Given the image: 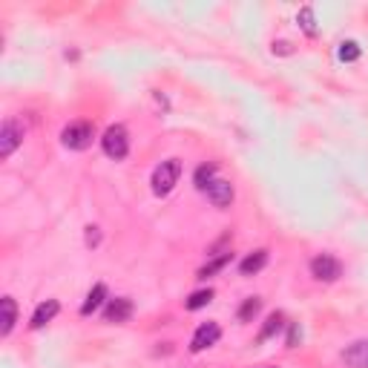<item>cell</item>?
<instances>
[{"label": "cell", "mask_w": 368, "mask_h": 368, "mask_svg": "<svg viewBox=\"0 0 368 368\" xmlns=\"http://www.w3.org/2000/svg\"><path fill=\"white\" fill-rule=\"evenodd\" d=\"M179 179H182V161L179 159L161 161L156 170H152V179H150L152 193H156V196H170L173 187L179 184Z\"/></svg>", "instance_id": "cell-1"}, {"label": "cell", "mask_w": 368, "mask_h": 368, "mask_svg": "<svg viewBox=\"0 0 368 368\" xmlns=\"http://www.w3.org/2000/svg\"><path fill=\"white\" fill-rule=\"evenodd\" d=\"M101 147L109 159L115 161H121L127 159V152H130V132L124 124H112L107 132H104V139H101Z\"/></svg>", "instance_id": "cell-2"}, {"label": "cell", "mask_w": 368, "mask_h": 368, "mask_svg": "<svg viewBox=\"0 0 368 368\" xmlns=\"http://www.w3.org/2000/svg\"><path fill=\"white\" fill-rule=\"evenodd\" d=\"M92 139H95V130L89 121H75L69 127H64L61 132V141L67 150H75V152H81L87 147H92Z\"/></svg>", "instance_id": "cell-3"}, {"label": "cell", "mask_w": 368, "mask_h": 368, "mask_svg": "<svg viewBox=\"0 0 368 368\" xmlns=\"http://www.w3.org/2000/svg\"><path fill=\"white\" fill-rule=\"evenodd\" d=\"M311 277H314L317 282H337V279L342 277V265H340V259H334V256L319 254V256L311 259Z\"/></svg>", "instance_id": "cell-4"}, {"label": "cell", "mask_w": 368, "mask_h": 368, "mask_svg": "<svg viewBox=\"0 0 368 368\" xmlns=\"http://www.w3.org/2000/svg\"><path fill=\"white\" fill-rule=\"evenodd\" d=\"M219 337H222V328L216 322H202L196 328V334H193V340H190V351L193 354H202V351H207V348L216 345Z\"/></svg>", "instance_id": "cell-5"}, {"label": "cell", "mask_w": 368, "mask_h": 368, "mask_svg": "<svg viewBox=\"0 0 368 368\" xmlns=\"http://www.w3.org/2000/svg\"><path fill=\"white\" fill-rule=\"evenodd\" d=\"M21 144H24V127L15 119H9L0 130V159H9Z\"/></svg>", "instance_id": "cell-6"}, {"label": "cell", "mask_w": 368, "mask_h": 368, "mask_svg": "<svg viewBox=\"0 0 368 368\" xmlns=\"http://www.w3.org/2000/svg\"><path fill=\"white\" fill-rule=\"evenodd\" d=\"M204 196H207V202L213 204V207H219V210H225V207H230V202H234V184L230 182H225V179H216V182H210V187L204 190Z\"/></svg>", "instance_id": "cell-7"}, {"label": "cell", "mask_w": 368, "mask_h": 368, "mask_svg": "<svg viewBox=\"0 0 368 368\" xmlns=\"http://www.w3.org/2000/svg\"><path fill=\"white\" fill-rule=\"evenodd\" d=\"M132 311H135V308H132V299L130 297H115L104 308V319L107 322H115V325H124L132 317Z\"/></svg>", "instance_id": "cell-8"}, {"label": "cell", "mask_w": 368, "mask_h": 368, "mask_svg": "<svg viewBox=\"0 0 368 368\" xmlns=\"http://www.w3.org/2000/svg\"><path fill=\"white\" fill-rule=\"evenodd\" d=\"M342 362L348 368H368V340H357L342 351Z\"/></svg>", "instance_id": "cell-9"}, {"label": "cell", "mask_w": 368, "mask_h": 368, "mask_svg": "<svg viewBox=\"0 0 368 368\" xmlns=\"http://www.w3.org/2000/svg\"><path fill=\"white\" fill-rule=\"evenodd\" d=\"M58 311H61V302H58V299H46V302H41V305L35 308V314H32V322H29V325L37 331V328H44L46 322H52V319L58 317Z\"/></svg>", "instance_id": "cell-10"}, {"label": "cell", "mask_w": 368, "mask_h": 368, "mask_svg": "<svg viewBox=\"0 0 368 368\" xmlns=\"http://www.w3.org/2000/svg\"><path fill=\"white\" fill-rule=\"evenodd\" d=\"M265 265H268V250H265V247H259V250H254V254H247V256L239 262V274H242V277H256Z\"/></svg>", "instance_id": "cell-11"}, {"label": "cell", "mask_w": 368, "mask_h": 368, "mask_svg": "<svg viewBox=\"0 0 368 368\" xmlns=\"http://www.w3.org/2000/svg\"><path fill=\"white\" fill-rule=\"evenodd\" d=\"M104 302H107V285H104V282H95L92 290L87 294V299H84V305H81V314H84V317L95 314Z\"/></svg>", "instance_id": "cell-12"}, {"label": "cell", "mask_w": 368, "mask_h": 368, "mask_svg": "<svg viewBox=\"0 0 368 368\" xmlns=\"http://www.w3.org/2000/svg\"><path fill=\"white\" fill-rule=\"evenodd\" d=\"M0 308H3V325H0V337H9L15 322H17V305H15L12 297H3V299H0Z\"/></svg>", "instance_id": "cell-13"}, {"label": "cell", "mask_w": 368, "mask_h": 368, "mask_svg": "<svg viewBox=\"0 0 368 368\" xmlns=\"http://www.w3.org/2000/svg\"><path fill=\"white\" fill-rule=\"evenodd\" d=\"M282 325H285V314H282V311H274V314L265 319V328L259 331V342H265V340H270V337H277V334L282 331Z\"/></svg>", "instance_id": "cell-14"}, {"label": "cell", "mask_w": 368, "mask_h": 368, "mask_svg": "<svg viewBox=\"0 0 368 368\" xmlns=\"http://www.w3.org/2000/svg\"><path fill=\"white\" fill-rule=\"evenodd\" d=\"M234 259V254H230V250H225V254H219V256H213L204 268H199V279H207V277H213V274H219V270Z\"/></svg>", "instance_id": "cell-15"}, {"label": "cell", "mask_w": 368, "mask_h": 368, "mask_svg": "<svg viewBox=\"0 0 368 368\" xmlns=\"http://www.w3.org/2000/svg\"><path fill=\"white\" fill-rule=\"evenodd\" d=\"M259 311H262V299L259 297H247L245 302H242V308H239V322H254L256 317H259Z\"/></svg>", "instance_id": "cell-16"}, {"label": "cell", "mask_w": 368, "mask_h": 368, "mask_svg": "<svg viewBox=\"0 0 368 368\" xmlns=\"http://www.w3.org/2000/svg\"><path fill=\"white\" fill-rule=\"evenodd\" d=\"M210 299H213V288H204V290H196V294H190V299L184 302V308H187V311H199V308L210 305Z\"/></svg>", "instance_id": "cell-17"}, {"label": "cell", "mask_w": 368, "mask_h": 368, "mask_svg": "<svg viewBox=\"0 0 368 368\" xmlns=\"http://www.w3.org/2000/svg\"><path fill=\"white\" fill-rule=\"evenodd\" d=\"M213 176H216V164H202V167L196 170V179H193V182H196V187L204 193V190L210 187V182H216Z\"/></svg>", "instance_id": "cell-18"}, {"label": "cell", "mask_w": 368, "mask_h": 368, "mask_svg": "<svg viewBox=\"0 0 368 368\" xmlns=\"http://www.w3.org/2000/svg\"><path fill=\"white\" fill-rule=\"evenodd\" d=\"M360 55H362V49H360V44H357V41H345V44H340V61L354 64Z\"/></svg>", "instance_id": "cell-19"}, {"label": "cell", "mask_w": 368, "mask_h": 368, "mask_svg": "<svg viewBox=\"0 0 368 368\" xmlns=\"http://www.w3.org/2000/svg\"><path fill=\"white\" fill-rule=\"evenodd\" d=\"M299 24H302V29H305V35H317V21H314V9L311 6H305V9H299Z\"/></svg>", "instance_id": "cell-20"}, {"label": "cell", "mask_w": 368, "mask_h": 368, "mask_svg": "<svg viewBox=\"0 0 368 368\" xmlns=\"http://www.w3.org/2000/svg\"><path fill=\"white\" fill-rule=\"evenodd\" d=\"M98 245H101V230L95 225H89L87 227V247H98Z\"/></svg>", "instance_id": "cell-21"}, {"label": "cell", "mask_w": 368, "mask_h": 368, "mask_svg": "<svg viewBox=\"0 0 368 368\" xmlns=\"http://www.w3.org/2000/svg\"><path fill=\"white\" fill-rule=\"evenodd\" d=\"M299 340V325H290V334H288V348H297Z\"/></svg>", "instance_id": "cell-22"}]
</instances>
